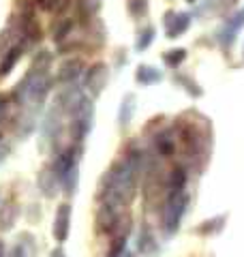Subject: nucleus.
I'll return each mask as SVG.
<instances>
[{"label": "nucleus", "instance_id": "obj_29", "mask_svg": "<svg viewBox=\"0 0 244 257\" xmlns=\"http://www.w3.org/2000/svg\"><path fill=\"white\" fill-rule=\"evenodd\" d=\"M5 152H7V148H5V142H3V133H0V159L5 157Z\"/></svg>", "mask_w": 244, "mask_h": 257}, {"label": "nucleus", "instance_id": "obj_10", "mask_svg": "<svg viewBox=\"0 0 244 257\" xmlns=\"http://www.w3.org/2000/svg\"><path fill=\"white\" fill-rule=\"evenodd\" d=\"M81 71H84V62L71 58V60H64L58 67V73H56V77H58V82H62V84H71V82H75V79L81 75Z\"/></svg>", "mask_w": 244, "mask_h": 257}, {"label": "nucleus", "instance_id": "obj_31", "mask_svg": "<svg viewBox=\"0 0 244 257\" xmlns=\"http://www.w3.org/2000/svg\"><path fill=\"white\" fill-rule=\"evenodd\" d=\"M122 257H135V255H131V253H125V255H122Z\"/></svg>", "mask_w": 244, "mask_h": 257}, {"label": "nucleus", "instance_id": "obj_28", "mask_svg": "<svg viewBox=\"0 0 244 257\" xmlns=\"http://www.w3.org/2000/svg\"><path fill=\"white\" fill-rule=\"evenodd\" d=\"M50 257H67V253H64L62 248H54V251L50 253Z\"/></svg>", "mask_w": 244, "mask_h": 257}, {"label": "nucleus", "instance_id": "obj_12", "mask_svg": "<svg viewBox=\"0 0 244 257\" xmlns=\"http://www.w3.org/2000/svg\"><path fill=\"white\" fill-rule=\"evenodd\" d=\"M244 26V9L242 11H238L233 15V18L227 22V26L221 30V41H223V47H227L229 45L233 39H235V35L240 32V28Z\"/></svg>", "mask_w": 244, "mask_h": 257}, {"label": "nucleus", "instance_id": "obj_15", "mask_svg": "<svg viewBox=\"0 0 244 257\" xmlns=\"http://www.w3.org/2000/svg\"><path fill=\"white\" fill-rule=\"evenodd\" d=\"M135 77H137V82H140V84L150 86V84H159L163 75H161V71H159V69L148 67V64H142V67H137Z\"/></svg>", "mask_w": 244, "mask_h": 257}, {"label": "nucleus", "instance_id": "obj_26", "mask_svg": "<svg viewBox=\"0 0 244 257\" xmlns=\"http://www.w3.org/2000/svg\"><path fill=\"white\" fill-rule=\"evenodd\" d=\"M58 3H60V0H39V7L43 11H54L56 7H58Z\"/></svg>", "mask_w": 244, "mask_h": 257}, {"label": "nucleus", "instance_id": "obj_20", "mask_svg": "<svg viewBox=\"0 0 244 257\" xmlns=\"http://www.w3.org/2000/svg\"><path fill=\"white\" fill-rule=\"evenodd\" d=\"M184 58H186V50H182V47H174V50H167L165 54H163V60H165V64L172 67V69L180 67V64L184 62Z\"/></svg>", "mask_w": 244, "mask_h": 257}, {"label": "nucleus", "instance_id": "obj_27", "mask_svg": "<svg viewBox=\"0 0 244 257\" xmlns=\"http://www.w3.org/2000/svg\"><path fill=\"white\" fill-rule=\"evenodd\" d=\"M9 103H11L9 96H7V94H0V118H5L7 109H9Z\"/></svg>", "mask_w": 244, "mask_h": 257}, {"label": "nucleus", "instance_id": "obj_5", "mask_svg": "<svg viewBox=\"0 0 244 257\" xmlns=\"http://www.w3.org/2000/svg\"><path fill=\"white\" fill-rule=\"evenodd\" d=\"M52 170L56 172V176H58L60 187H64L67 191H73V187H75V176H77L75 150H64V152H60Z\"/></svg>", "mask_w": 244, "mask_h": 257}, {"label": "nucleus", "instance_id": "obj_23", "mask_svg": "<svg viewBox=\"0 0 244 257\" xmlns=\"http://www.w3.org/2000/svg\"><path fill=\"white\" fill-rule=\"evenodd\" d=\"M73 30V22L71 20H64V22H60L58 26H56V30H54V41L56 43H62L64 39L69 37V32Z\"/></svg>", "mask_w": 244, "mask_h": 257}, {"label": "nucleus", "instance_id": "obj_7", "mask_svg": "<svg viewBox=\"0 0 244 257\" xmlns=\"http://www.w3.org/2000/svg\"><path fill=\"white\" fill-rule=\"evenodd\" d=\"M178 138H180V146L186 157H197L201 150V135L199 128L193 122H182L178 126Z\"/></svg>", "mask_w": 244, "mask_h": 257}, {"label": "nucleus", "instance_id": "obj_21", "mask_svg": "<svg viewBox=\"0 0 244 257\" xmlns=\"http://www.w3.org/2000/svg\"><path fill=\"white\" fill-rule=\"evenodd\" d=\"M127 7H129L131 18L135 20H142L148 13V0H127Z\"/></svg>", "mask_w": 244, "mask_h": 257}, {"label": "nucleus", "instance_id": "obj_19", "mask_svg": "<svg viewBox=\"0 0 244 257\" xmlns=\"http://www.w3.org/2000/svg\"><path fill=\"white\" fill-rule=\"evenodd\" d=\"M223 225H225V214H221L218 219H216V216H212V219L203 221L199 227H197V231H199V234H203V236H208V234H218Z\"/></svg>", "mask_w": 244, "mask_h": 257}, {"label": "nucleus", "instance_id": "obj_6", "mask_svg": "<svg viewBox=\"0 0 244 257\" xmlns=\"http://www.w3.org/2000/svg\"><path fill=\"white\" fill-rule=\"evenodd\" d=\"M96 229L101 234H116L120 229V206L101 202L99 210H96Z\"/></svg>", "mask_w": 244, "mask_h": 257}, {"label": "nucleus", "instance_id": "obj_18", "mask_svg": "<svg viewBox=\"0 0 244 257\" xmlns=\"http://www.w3.org/2000/svg\"><path fill=\"white\" fill-rule=\"evenodd\" d=\"M15 216H18V204H5L3 210H0V229H9L15 223Z\"/></svg>", "mask_w": 244, "mask_h": 257}, {"label": "nucleus", "instance_id": "obj_17", "mask_svg": "<svg viewBox=\"0 0 244 257\" xmlns=\"http://www.w3.org/2000/svg\"><path fill=\"white\" fill-rule=\"evenodd\" d=\"M22 52H24V47H22V43H18V45H13L9 52H7V56H5V60H3V64H0V77L3 75H7L9 71L18 64V60L22 58Z\"/></svg>", "mask_w": 244, "mask_h": 257}, {"label": "nucleus", "instance_id": "obj_2", "mask_svg": "<svg viewBox=\"0 0 244 257\" xmlns=\"http://www.w3.org/2000/svg\"><path fill=\"white\" fill-rule=\"evenodd\" d=\"M52 88V79L47 75V71H37V69H30L26 77L22 79L15 88V96L20 101H35L41 103L45 99V94L50 92Z\"/></svg>", "mask_w": 244, "mask_h": 257}, {"label": "nucleus", "instance_id": "obj_1", "mask_svg": "<svg viewBox=\"0 0 244 257\" xmlns=\"http://www.w3.org/2000/svg\"><path fill=\"white\" fill-rule=\"evenodd\" d=\"M135 187H137L135 165L127 163V161H116L101 180L99 202H109V204L125 208L133 202Z\"/></svg>", "mask_w": 244, "mask_h": 257}, {"label": "nucleus", "instance_id": "obj_24", "mask_svg": "<svg viewBox=\"0 0 244 257\" xmlns=\"http://www.w3.org/2000/svg\"><path fill=\"white\" fill-rule=\"evenodd\" d=\"M178 82H180V84L186 88V90L191 92V96H199V94H201V88H199V86H195L191 77H186V75H178Z\"/></svg>", "mask_w": 244, "mask_h": 257}, {"label": "nucleus", "instance_id": "obj_22", "mask_svg": "<svg viewBox=\"0 0 244 257\" xmlns=\"http://www.w3.org/2000/svg\"><path fill=\"white\" fill-rule=\"evenodd\" d=\"M152 41H154V28L152 26H148V28H144L142 32H140V37H137V50L140 52H144L146 47H150L152 45Z\"/></svg>", "mask_w": 244, "mask_h": 257}, {"label": "nucleus", "instance_id": "obj_3", "mask_svg": "<svg viewBox=\"0 0 244 257\" xmlns=\"http://www.w3.org/2000/svg\"><path fill=\"white\" fill-rule=\"evenodd\" d=\"M186 204H189V195L186 191H167L165 197V206H163V219L161 225L167 234H174L178 229V225L182 221V214L186 210Z\"/></svg>", "mask_w": 244, "mask_h": 257}, {"label": "nucleus", "instance_id": "obj_11", "mask_svg": "<svg viewBox=\"0 0 244 257\" xmlns=\"http://www.w3.org/2000/svg\"><path fill=\"white\" fill-rule=\"evenodd\" d=\"M107 67L105 64H96V67H92L90 71H88V77H86V86L92 90V94H99L105 84H107Z\"/></svg>", "mask_w": 244, "mask_h": 257}, {"label": "nucleus", "instance_id": "obj_4", "mask_svg": "<svg viewBox=\"0 0 244 257\" xmlns=\"http://www.w3.org/2000/svg\"><path fill=\"white\" fill-rule=\"evenodd\" d=\"M73 140L75 142H81L90 131V124H92V103L84 99V96H79L75 101V107H73Z\"/></svg>", "mask_w": 244, "mask_h": 257}, {"label": "nucleus", "instance_id": "obj_8", "mask_svg": "<svg viewBox=\"0 0 244 257\" xmlns=\"http://www.w3.org/2000/svg\"><path fill=\"white\" fill-rule=\"evenodd\" d=\"M163 24H165V28H167V37L176 39V37H180L182 32L189 30L191 15L189 13H174V11H169L167 15H163Z\"/></svg>", "mask_w": 244, "mask_h": 257}, {"label": "nucleus", "instance_id": "obj_13", "mask_svg": "<svg viewBox=\"0 0 244 257\" xmlns=\"http://www.w3.org/2000/svg\"><path fill=\"white\" fill-rule=\"evenodd\" d=\"M154 146H157L159 155H161V157H165V159L174 157V155H176V150H178L172 131H161V133H157V138H154Z\"/></svg>", "mask_w": 244, "mask_h": 257}, {"label": "nucleus", "instance_id": "obj_30", "mask_svg": "<svg viewBox=\"0 0 244 257\" xmlns=\"http://www.w3.org/2000/svg\"><path fill=\"white\" fill-rule=\"evenodd\" d=\"M5 255H7V251H5V242L0 240V257H5Z\"/></svg>", "mask_w": 244, "mask_h": 257}, {"label": "nucleus", "instance_id": "obj_14", "mask_svg": "<svg viewBox=\"0 0 244 257\" xmlns=\"http://www.w3.org/2000/svg\"><path fill=\"white\" fill-rule=\"evenodd\" d=\"M39 187H41V191H43L47 197H54L56 191H58V187H60V180H58V176H56V172L54 170H47V172L41 174Z\"/></svg>", "mask_w": 244, "mask_h": 257}, {"label": "nucleus", "instance_id": "obj_25", "mask_svg": "<svg viewBox=\"0 0 244 257\" xmlns=\"http://www.w3.org/2000/svg\"><path fill=\"white\" fill-rule=\"evenodd\" d=\"M133 99L129 96V99H125V103H122V116H120V124H127L129 122V114H133V111H129V103H131Z\"/></svg>", "mask_w": 244, "mask_h": 257}, {"label": "nucleus", "instance_id": "obj_9", "mask_svg": "<svg viewBox=\"0 0 244 257\" xmlns=\"http://www.w3.org/2000/svg\"><path fill=\"white\" fill-rule=\"evenodd\" d=\"M69 231H71V204H60L54 219V238L58 242H64L69 238Z\"/></svg>", "mask_w": 244, "mask_h": 257}, {"label": "nucleus", "instance_id": "obj_16", "mask_svg": "<svg viewBox=\"0 0 244 257\" xmlns=\"http://www.w3.org/2000/svg\"><path fill=\"white\" fill-rule=\"evenodd\" d=\"M184 187H186V170L182 165H178L167 176V191H182Z\"/></svg>", "mask_w": 244, "mask_h": 257}]
</instances>
